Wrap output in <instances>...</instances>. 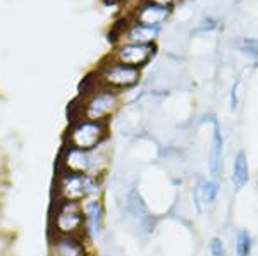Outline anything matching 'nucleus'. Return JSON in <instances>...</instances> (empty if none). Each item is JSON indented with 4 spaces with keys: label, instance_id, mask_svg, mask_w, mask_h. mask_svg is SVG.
Masks as SVG:
<instances>
[{
    "label": "nucleus",
    "instance_id": "1",
    "mask_svg": "<svg viewBox=\"0 0 258 256\" xmlns=\"http://www.w3.org/2000/svg\"><path fill=\"white\" fill-rule=\"evenodd\" d=\"M103 181L105 177H91L57 168L53 179V200L83 203L90 198H100L103 196Z\"/></svg>",
    "mask_w": 258,
    "mask_h": 256
},
{
    "label": "nucleus",
    "instance_id": "2",
    "mask_svg": "<svg viewBox=\"0 0 258 256\" xmlns=\"http://www.w3.org/2000/svg\"><path fill=\"white\" fill-rule=\"evenodd\" d=\"M110 165V155L107 153L105 144L97 150H78L73 146H62L57 168H64L76 174H86L91 177H105Z\"/></svg>",
    "mask_w": 258,
    "mask_h": 256
},
{
    "label": "nucleus",
    "instance_id": "3",
    "mask_svg": "<svg viewBox=\"0 0 258 256\" xmlns=\"http://www.w3.org/2000/svg\"><path fill=\"white\" fill-rule=\"evenodd\" d=\"M48 234L50 237H85L81 203L53 200L48 217Z\"/></svg>",
    "mask_w": 258,
    "mask_h": 256
},
{
    "label": "nucleus",
    "instance_id": "4",
    "mask_svg": "<svg viewBox=\"0 0 258 256\" xmlns=\"http://www.w3.org/2000/svg\"><path fill=\"white\" fill-rule=\"evenodd\" d=\"M109 138V127L102 121H88V119H74L66 136V146L78 150H97L103 146Z\"/></svg>",
    "mask_w": 258,
    "mask_h": 256
},
{
    "label": "nucleus",
    "instance_id": "5",
    "mask_svg": "<svg viewBox=\"0 0 258 256\" xmlns=\"http://www.w3.org/2000/svg\"><path fill=\"white\" fill-rule=\"evenodd\" d=\"M81 206L83 215H85V237L91 244V242L102 237L103 230H105V203H103V196L85 200Z\"/></svg>",
    "mask_w": 258,
    "mask_h": 256
},
{
    "label": "nucleus",
    "instance_id": "6",
    "mask_svg": "<svg viewBox=\"0 0 258 256\" xmlns=\"http://www.w3.org/2000/svg\"><path fill=\"white\" fill-rule=\"evenodd\" d=\"M48 256H93L85 237H50Z\"/></svg>",
    "mask_w": 258,
    "mask_h": 256
},
{
    "label": "nucleus",
    "instance_id": "7",
    "mask_svg": "<svg viewBox=\"0 0 258 256\" xmlns=\"http://www.w3.org/2000/svg\"><path fill=\"white\" fill-rule=\"evenodd\" d=\"M117 107V97L112 92H103L95 95L91 100L86 103V109L83 110V115L88 121H102L105 122V119L114 112Z\"/></svg>",
    "mask_w": 258,
    "mask_h": 256
},
{
    "label": "nucleus",
    "instance_id": "8",
    "mask_svg": "<svg viewBox=\"0 0 258 256\" xmlns=\"http://www.w3.org/2000/svg\"><path fill=\"white\" fill-rule=\"evenodd\" d=\"M103 79L114 88H131L140 81V71L131 65H114L103 74Z\"/></svg>",
    "mask_w": 258,
    "mask_h": 256
},
{
    "label": "nucleus",
    "instance_id": "9",
    "mask_svg": "<svg viewBox=\"0 0 258 256\" xmlns=\"http://www.w3.org/2000/svg\"><path fill=\"white\" fill-rule=\"evenodd\" d=\"M222 156H224V138L222 131L217 121H214V134H212L210 144V158H209V170L212 179L217 181L222 176Z\"/></svg>",
    "mask_w": 258,
    "mask_h": 256
},
{
    "label": "nucleus",
    "instance_id": "10",
    "mask_svg": "<svg viewBox=\"0 0 258 256\" xmlns=\"http://www.w3.org/2000/svg\"><path fill=\"white\" fill-rule=\"evenodd\" d=\"M217 193H219V183L215 179L200 181L193 189V203L197 212L202 213L203 208L214 205L215 200H217Z\"/></svg>",
    "mask_w": 258,
    "mask_h": 256
},
{
    "label": "nucleus",
    "instance_id": "11",
    "mask_svg": "<svg viewBox=\"0 0 258 256\" xmlns=\"http://www.w3.org/2000/svg\"><path fill=\"white\" fill-rule=\"evenodd\" d=\"M152 47L145 43H135V45H127L122 50L119 52V59L122 60L124 65H131V67H138L143 65L145 62L150 59L152 55Z\"/></svg>",
    "mask_w": 258,
    "mask_h": 256
},
{
    "label": "nucleus",
    "instance_id": "12",
    "mask_svg": "<svg viewBox=\"0 0 258 256\" xmlns=\"http://www.w3.org/2000/svg\"><path fill=\"white\" fill-rule=\"evenodd\" d=\"M231 179L236 189H243L249 181V165H248L246 153H244L243 150L238 151V155H236V158H234Z\"/></svg>",
    "mask_w": 258,
    "mask_h": 256
},
{
    "label": "nucleus",
    "instance_id": "13",
    "mask_svg": "<svg viewBox=\"0 0 258 256\" xmlns=\"http://www.w3.org/2000/svg\"><path fill=\"white\" fill-rule=\"evenodd\" d=\"M165 18H167V9H165V7H160V6L147 7V9H143V12H141V16H140V19L143 21V23H147V26L162 23Z\"/></svg>",
    "mask_w": 258,
    "mask_h": 256
},
{
    "label": "nucleus",
    "instance_id": "14",
    "mask_svg": "<svg viewBox=\"0 0 258 256\" xmlns=\"http://www.w3.org/2000/svg\"><path fill=\"white\" fill-rule=\"evenodd\" d=\"M253 247V239L248 230H239L236 237V254L238 256H249Z\"/></svg>",
    "mask_w": 258,
    "mask_h": 256
},
{
    "label": "nucleus",
    "instance_id": "15",
    "mask_svg": "<svg viewBox=\"0 0 258 256\" xmlns=\"http://www.w3.org/2000/svg\"><path fill=\"white\" fill-rule=\"evenodd\" d=\"M157 35V30L152 26H138L135 28L131 33H129V38H131L135 43H145V41L153 40Z\"/></svg>",
    "mask_w": 258,
    "mask_h": 256
},
{
    "label": "nucleus",
    "instance_id": "16",
    "mask_svg": "<svg viewBox=\"0 0 258 256\" xmlns=\"http://www.w3.org/2000/svg\"><path fill=\"white\" fill-rule=\"evenodd\" d=\"M210 253L212 256H226V246L220 237H214L210 241Z\"/></svg>",
    "mask_w": 258,
    "mask_h": 256
},
{
    "label": "nucleus",
    "instance_id": "17",
    "mask_svg": "<svg viewBox=\"0 0 258 256\" xmlns=\"http://www.w3.org/2000/svg\"><path fill=\"white\" fill-rule=\"evenodd\" d=\"M238 107V84L232 88V93H231V109L234 110Z\"/></svg>",
    "mask_w": 258,
    "mask_h": 256
},
{
    "label": "nucleus",
    "instance_id": "18",
    "mask_svg": "<svg viewBox=\"0 0 258 256\" xmlns=\"http://www.w3.org/2000/svg\"><path fill=\"white\" fill-rule=\"evenodd\" d=\"M157 4H160V7H167L169 4H172L174 0H155Z\"/></svg>",
    "mask_w": 258,
    "mask_h": 256
}]
</instances>
